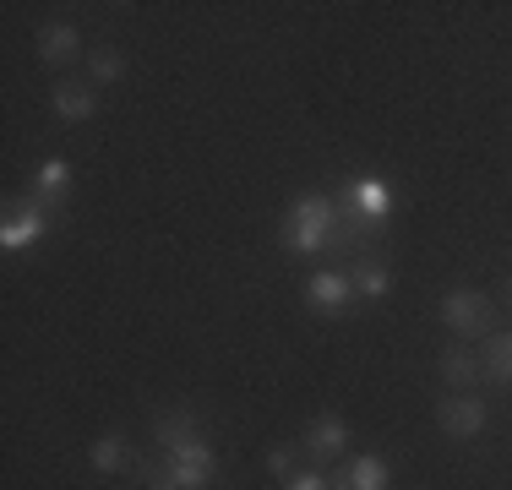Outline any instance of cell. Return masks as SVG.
Wrapping results in <instances>:
<instances>
[{"mask_svg": "<svg viewBox=\"0 0 512 490\" xmlns=\"http://www.w3.org/2000/svg\"><path fill=\"white\" fill-rule=\"evenodd\" d=\"M333 229H338V207L327 196H306V202H295V213L284 224V245L289 251H316V245H327Z\"/></svg>", "mask_w": 512, "mask_h": 490, "instance_id": "6da1fadb", "label": "cell"}, {"mask_svg": "<svg viewBox=\"0 0 512 490\" xmlns=\"http://www.w3.org/2000/svg\"><path fill=\"white\" fill-rule=\"evenodd\" d=\"M442 322L453 327L463 343L491 338L496 333V305L485 300V294H474V289H458V294H447V300H442Z\"/></svg>", "mask_w": 512, "mask_h": 490, "instance_id": "7a4b0ae2", "label": "cell"}, {"mask_svg": "<svg viewBox=\"0 0 512 490\" xmlns=\"http://www.w3.org/2000/svg\"><path fill=\"white\" fill-rule=\"evenodd\" d=\"M436 420H442V431H447V436L469 441V436H480V431H485V403L474 398V392H453L447 403H436Z\"/></svg>", "mask_w": 512, "mask_h": 490, "instance_id": "3957f363", "label": "cell"}, {"mask_svg": "<svg viewBox=\"0 0 512 490\" xmlns=\"http://www.w3.org/2000/svg\"><path fill=\"white\" fill-rule=\"evenodd\" d=\"M207 474H213V452H207L202 441H191L186 452H175V474H169V485L197 490V485H207Z\"/></svg>", "mask_w": 512, "mask_h": 490, "instance_id": "277c9868", "label": "cell"}, {"mask_svg": "<svg viewBox=\"0 0 512 490\" xmlns=\"http://www.w3.org/2000/svg\"><path fill=\"white\" fill-rule=\"evenodd\" d=\"M82 55V39H77V28H66V22H55V28H44L39 33V60L44 66H71V60Z\"/></svg>", "mask_w": 512, "mask_h": 490, "instance_id": "5b68a950", "label": "cell"}, {"mask_svg": "<svg viewBox=\"0 0 512 490\" xmlns=\"http://www.w3.org/2000/svg\"><path fill=\"white\" fill-rule=\"evenodd\" d=\"M93 109H99V93H93V82H55V115L60 120H88Z\"/></svg>", "mask_w": 512, "mask_h": 490, "instance_id": "8992f818", "label": "cell"}, {"mask_svg": "<svg viewBox=\"0 0 512 490\" xmlns=\"http://www.w3.org/2000/svg\"><path fill=\"white\" fill-rule=\"evenodd\" d=\"M474 376H480V354H474L469 343L458 338L453 349L442 354V382H447V387H458V392H469V387H474Z\"/></svg>", "mask_w": 512, "mask_h": 490, "instance_id": "52a82bcc", "label": "cell"}, {"mask_svg": "<svg viewBox=\"0 0 512 490\" xmlns=\"http://www.w3.org/2000/svg\"><path fill=\"white\" fill-rule=\"evenodd\" d=\"M153 436H158V447H164L169 458H175V452H186L191 441H197V420H191L186 409H175V414H158Z\"/></svg>", "mask_w": 512, "mask_h": 490, "instance_id": "ba28073f", "label": "cell"}, {"mask_svg": "<svg viewBox=\"0 0 512 490\" xmlns=\"http://www.w3.org/2000/svg\"><path fill=\"white\" fill-rule=\"evenodd\" d=\"M485 376H491L496 387H512V333H491L485 338Z\"/></svg>", "mask_w": 512, "mask_h": 490, "instance_id": "9c48e42d", "label": "cell"}, {"mask_svg": "<svg viewBox=\"0 0 512 490\" xmlns=\"http://www.w3.org/2000/svg\"><path fill=\"white\" fill-rule=\"evenodd\" d=\"M306 300L311 305H333V311H338V305L349 300V278L344 273H316L311 289H306Z\"/></svg>", "mask_w": 512, "mask_h": 490, "instance_id": "30bf717a", "label": "cell"}, {"mask_svg": "<svg viewBox=\"0 0 512 490\" xmlns=\"http://www.w3.org/2000/svg\"><path fill=\"white\" fill-rule=\"evenodd\" d=\"M338 447H344V425H338V420H322V425L311 431V441H306V452H311V463H316V469H322V463L333 458Z\"/></svg>", "mask_w": 512, "mask_h": 490, "instance_id": "8fae6325", "label": "cell"}, {"mask_svg": "<svg viewBox=\"0 0 512 490\" xmlns=\"http://www.w3.org/2000/svg\"><path fill=\"white\" fill-rule=\"evenodd\" d=\"M355 202H360V218H387V207H393V191L382 186V180H360L355 186Z\"/></svg>", "mask_w": 512, "mask_h": 490, "instance_id": "7c38bea8", "label": "cell"}, {"mask_svg": "<svg viewBox=\"0 0 512 490\" xmlns=\"http://www.w3.org/2000/svg\"><path fill=\"white\" fill-rule=\"evenodd\" d=\"M39 235H44V213L33 207V213H11V218H6V235H0V240H6L11 251H17V245L39 240Z\"/></svg>", "mask_w": 512, "mask_h": 490, "instance_id": "4fadbf2b", "label": "cell"}, {"mask_svg": "<svg viewBox=\"0 0 512 490\" xmlns=\"http://www.w3.org/2000/svg\"><path fill=\"white\" fill-rule=\"evenodd\" d=\"M349 273H355V289H360V294H387V262H376V256H360Z\"/></svg>", "mask_w": 512, "mask_h": 490, "instance_id": "5bb4252c", "label": "cell"}, {"mask_svg": "<svg viewBox=\"0 0 512 490\" xmlns=\"http://www.w3.org/2000/svg\"><path fill=\"white\" fill-rule=\"evenodd\" d=\"M349 485L355 490H387V463L382 458H355L349 463Z\"/></svg>", "mask_w": 512, "mask_h": 490, "instance_id": "9a60e30c", "label": "cell"}, {"mask_svg": "<svg viewBox=\"0 0 512 490\" xmlns=\"http://www.w3.org/2000/svg\"><path fill=\"white\" fill-rule=\"evenodd\" d=\"M120 463H126V436H99V441H93V469L115 474Z\"/></svg>", "mask_w": 512, "mask_h": 490, "instance_id": "2e32d148", "label": "cell"}, {"mask_svg": "<svg viewBox=\"0 0 512 490\" xmlns=\"http://www.w3.org/2000/svg\"><path fill=\"white\" fill-rule=\"evenodd\" d=\"M88 71H93V82H115L120 71H126V60H120V49H93Z\"/></svg>", "mask_w": 512, "mask_h": 490, "instance_id": "e0dca14e", "label": "cell"}, {"mask_svg": "<svg viewBox=\"0 0 512 490\" xmlns=\"http://www.w3.org/2000/svg\"><path fill=\"white\" fill-rule=\"evenodd\" d=\"M60 186H66V164H44L39 169V196H44V202H60Z\"/></svg>", "mask_w": 512, "mask_h": 490, "instance_id": "ac0fdd59", "label": "cell"}, {"mask_svg": "<svg viewBox=\"0 0 512 490\" xmlns=\"http://www.w3.org/2000/svg\"><path fill=\"white\" fill-rule=\"evenodd\" d=\"M284 490H333V485H322V474H300V480H289Z\"/></svg>", "mask_w": 512, "mask_h": 490, "instance_id": "d6986e66", "label": "cell"}, {"mask_svg": "<svg viewBox=\"0 0 512 490\" xmlns=\"http://www.w3.org/2000/svg\"><path fill=\"white\" fill-rule=\"evenodd\" d=\"M267 469H273V474H289V452L273 447V452H267Z\"/></svg>", "mask_w": 512, "mask_h": 490, "instance_id": "ffe728a7", "label": "cell"}, {"mask_svg": "<svg viewBox=\"0 0 512 490\" xmlns=\"http://www.w3.org/2000/svg\"><path fill=\"white\" fill-rule=\"evenodd\" d=\"M502 305H507V316H512V278H507V289H502Z\"/></svg>", "mask_w": 512, "mask_h": 490, "instance_id": "44dd1931", "label": "cell"}, {"mask_svg": "<svg viewBox=\"0 0 512 490\" xmlns=\"http://www.w3.org/2000/svg\"><path fill=\"white\" fill-rule=\"evenodd\" d=\"M153 490H175V485H153Z\"/></svg>", "mask_w": 512, "mask_h": 490, "instance_id": "7402d4cb", "label": "cell"}]
</instances>
